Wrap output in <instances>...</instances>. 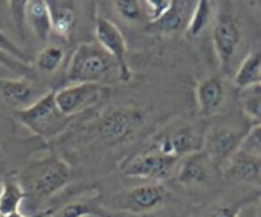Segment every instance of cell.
Listing matches in <instances>:
<instances>
[{"label": "cell", "mask_w": 261, "mask_h": 217, "mask_svg": "<svg viewBox=\"0 0 261 217\" xmlns=\"http://www.w3.org/2000/svg\"><path fill=\"white\" fill-rule=\"evenodd\" d=\"M71 168L58 156L32 161L23 168L19 179L25 194L36 201H45L65 188L71 180Z\"/></svg>", "instance_id": "obj_1"}, {"label": "cell", "mask_w": 261, "mask_h": 217, "mask_svg": "<svg viewBox=\"0 0 261 217\" xmlns=\"http://www.w3.org/2000/svg\"><path fill=\"white\" fill-rule=\"evenodd\" d=\"M250 122L242 117H226L212 124L204 132L201 151L213 165L223 166L240 150Z\"/></svg>", "instance_id": "obj_2"}, {"label": "cell", "mask_w": 261, "mask_h": 217, "mask_svg": "<svg viewBox=\"0 0 261 217\" xmlns=\"http://www.w3.org/2000/svg\"><path fill=\"white\" fill-rule=\"evenodd\" d=\"M15 116L31 132L43 139L58 137L69 128L75 117L60 111L55 101V91L48 92L24 109L17 110Z\"/></svg>", "instance_id": "obj_3"}, {"label": "cell", "mask_w": 261, "mask_h": 217, "mask_svg": "<svg viewBox=\"0 0 261 217\" xmlns=\"http://www.w3.org/2000/svg\"><path fill=\"white\" fill-rule=\"evenodd\" d=\"M116 63L97 42H83L76 46L70 56L66 79L71 84L97 83L103 81Z\"/></svg>", "instance_id": "obj_4"}, {"label": "cell", "mask_w": 261, "mask_h": 217, "mask_svg": "<svg viewBox=\"0 0 261 217\" xmlns=\"http://www.w3.org/2000/svg\"><path fill=\"white\" fill-rule=\"evenodd\" d=\"M144 124V115L137 109L111 107L98 122V135L105 144L116 146L135 134Z\"/></svg>", "instance_id": "obj_5"}, {"label": "cell", "mask_w": 261, "mask_h": 217, "mask_svg": "<svg viewBox=\"0 0 261 217\" xmlns=\"http://www.w3.org/2000/svg\"><path fill=\"white\" fill-rule=\"evenodd\" d=\"M212 40L219 64L222 68L227 69L233 61L242 42V26L236 14L224 10L216 15Z\"/></svg>", "instance_id": "obj_6"}, {"label": "cell", "mask_w": 261, "mask_h": 217, "mask_svg": "<svg viewBox=\"0 0 261 217\" xmlns=\"http://www.w3.org/2000/svg\"><path fill=\"white\" fill-rule=\"evenodd\" d=\"M177 158L171 157L160 152L157 148L144 151L122 165V173L130 178L145 179L153 183H161L167 180L172 175L177 163Z\"/></svg>", "instance_id": "obj_7"}, {"label": "cell", "mask_w": 261, "mask_h": 217, "mask_svg": "<svg viewBox=\"0 0 261 217\" xmlns=\"http://www.w3.org/2000/svg\"><path fill=\"white\" fill-rule=\"evenodd\" d=\"M97 43L111 55L119 70V78L122 82H129L133 71L127 63V45L120 28L105 17H97L94 26Z\"/></svg>", "instance_id": "obj_8"}, {"label": "cell", "mask_w": 261, "mask_h": 217, "mask_svg": "<svg viewBox=\"0 0 261 217\" xmlns=\"http://www.w3.org/2000/svg\"><path fill=\"white\" fill-rule=\"evenodd\" d=\"M166 198L167 191L161 183L142 184L115 199V207L130 213H147L160 208Z\"/></svg>", "instance_id": "obj_9"}, {"label": "cell", "mask_w": 261, "mask_h": 217, "mask_svg": "<svg viewBox=\"0 0 261 217\" xmlns=\"http://www.w3.org/2000/svg\"><path fill=\"white\" fill-rule=\"evenodd\" d=\"M203 138L204 133L200 132L199 127L185 124L158 138L155 148L178 160L180 157H186L190 153L201 151Z\"/></svg>", "instance_id": "obj_10"}, {"label": "cell", "mask_w": 261, "mask_h": 217, "mask_svg": "<svg viewBox=\"0 0 261 217\" xmlns=\"http://www.w3.org/2000/svg\"><path fill=\"white\" fill-rule=\"evenodd\" d=\"M105 88L97 83L70 84L55 92V101L63 114L75 116L99 101Z\"/></svg>", "instance_id": "obj_11"}, {"label": "cell", "mask_w": 261, "mask_h": 217, "mask_svg": "<svg viewBox=\"0 0 261 217\" xmlns=\"http://www.w3.org/2000/svg\"><path fill=\"white\" fill-rule=\"evenodd\" d=\"M223 174L228 180L255 184L261 180V160L242 151H237L223 165Z\"/></svg>", "instance_id": "obj_12"}, {"label": "cell", "mask_w": 261, "mask_h": 217, "mask_svg": "<svg viewBox=\"0 0 261 217\" xmlns=\"http://www.w3.org/2000/svg\"><path fill=\"white\" fill-rule=\"evenodd\" d=\"M196 101L203 116L216 115L226 101V87L218 77H208L196 87Z\"/></svg>", "instance_id": "obj_13"}, {"label": "cell", "mask_w": 261, "mask_h": 217, "mask_svg": "<svg viewBox=\"0 0 261 217\" xmlns=\"http://www.w3.org/2000/svg\"><path fill=\"white\" fill-rule=\"evenodd\" d=\"M213 163L203 151L190 153L182 160L177 174V181L184 186H199L205 184L211 176Z\"/></svg>", "instance_id": "obj_14"}, {"label": "cell", "mask_w": 261, "mask_h": 217, "mask_svg": "<svg viewBox=\"0 0 261 217\" xmlns=\"http://www.w3.org/2000/svg\"><path fill=\"white\" fill-rule=\"evenodd\" d=\"M196 2H176L173 0L172 7L167 13L157 22L149 23L150 31L162 35H172V33L185 32L189 19L191 17Z\"/></svg>", "instance_id": "obj_15"}, {"label": "cell", "mask_w": 261, "mask_h": 217, "mask_svg": "<svg viewBox=\"0 0 261 217\" xmlns=\"http://www.w3.org/2000/svg\"><path fill=\"white\" fill-rule=\"evenodd\" d=\"M0 97L7 105L22 110L32 104L33 84L28 78L0 79Z\"/></svg>", "instance_id": "obj_16"}, {"label": "cell", "mask_w": 261, "mask_h": 217, "mask_svg": "<svg viewBox=\"0 0 261 217\" xmlns=\"http://www.w3.org/2000/svg\"><path fill=\"white\" fill-rule=\"evenodd\" d=\"M27 198L24 189L22 188L18 175L14 173H8L2 176L0 185V216L19 212L20 203Z\"/></svg>", "instance_id": "obj_17"}, {"label": "cell", "mask_w": 261, "mask_h": 217, "mask_svg": "<svg viewBox=\"0 0 261 217\" xmlns=\"http://www.w3.org/2000/svg\"><path fill=\"white\" fill-rule=\"evenodd\" d=\"M25 25L32 30L40 42H46L51 33L50 13L47 2L43 0H30L25 2Z\"/></svg>", "instance_id": "obj_18"}, {"label": "cell", "mask_w": 261, "mask_h": 217, "mask_svg": "<svg viewBox=\"0 0 261 217\" xmlns=\"http://www.w3.org/2000/svg\"><path fill=\"white\" fill-rule=\"evenodd\" d=\"M51 31L64 40H69L76 23L73 5L66 2H47Z\"/></svg>", "instance_id": "obj_19"}, {"label": "cell", "mask_w": 261, "mask_h": 217, "mask_svg": "<svg viewBox=\"0 0 261 217\" xmlns=\"http://www.w3.org/2000/svg\"><path fill=\"white\" fill-rule=\"evenodd\" d=\"M233 83L240 89L261 83V50H254L245 56L234 73Z\"/></svg>", "instance_id": "obj_20"}, {"label": "cell", "mask_w": 261, "mask_h": 217, "mask_svg": "<svg viewBox=\"0 0 261 217\" xmlns=\"http://www.w3.org/2000/svg\"><path fill=\"white\" fill-rule=\"evenodd\" d=\"M213 5L208 0H199L195 3L191 17L189 19L188 27L185 30V36L189 38H196L205 32L206 28L214 23Z\"/></svg>", "instance_id": "obj_21"}, {"label": "cell", "mask_w": 261, "mask_h": 217, "mask_svg": "<svg viewBox=\"0 0 261 217\" xmlns=\"http://www.w3.org/2000/svg\"><path fill=\"white\" fill-rule=\"evenodd\" d=\"M239 104L250 124L261 125V83L240 89Z\"/></svg>", "instance_id": "obj_22"}, {"label": "cell", "mask_w": 261, "mask_h": 217, "mask_svg": "<svg viewBox=\"0 0 261 217\" xmlns=\"http://www.w3.org/2000/svg\"><path fill=\"white\" fill-rule=\"evenodd\" d=\"M109 217L103 207L96 202L91 201H74L65 204L56 212H51L48 217Z\"/></svg>", "instance_id": "obj_23"}, {"label": "cell", "mask_w": 261, "mask_h": 217, "mask_svg": "<svg viewBox=\"0 0 261 217\" xmlns=\"http://www.w3.org/2000/svg\"><path fill=\"white\" fill-rule=\"evenodd\" d=\"M64 56H65V53L60 46L47 45L38 53L36 66L43 73H54L61 65Z\"/></svg>", "instance_id": "obj_24"}, {"label": "cell", "mask_w": 261, "mask_h": 217, "mask_svg": "<svg viewBox=\"0 0 261 217\" xmlns=\"http://www.w3.org/2000/svg\"><path fill=\"white\" fill-rule=\"evenodd\" d=\"M240 151L261 160V125H251L240 146Z\"/></svg>", "instance_id": "obj_25"}, {"label": "cell", "mask_w": 261, "mask_h": 217, "mask_svg": "<svg viewBox=\"0 0 261 217\" xmlns=\"http://www.w3.org/2000/svg\"><path fill=\"white\" fill-rule=\"evenodd\" d=\"M114 7L116 12L129 22H135V20L140 19L142 14L144 13L143 2H138V0H116L114 2Z\"/></svg>", "instance_id": "obj_26"}, {"label": "cell", "mask_w": 261, "mask_h": 217, "mask_svg": "<svg viewBox=\"0 0 261 217\" xmlns=\"http://www.w3.org/2000/svg\"><path fill=\"white\" fill-rule=\"evenodd\" d=\"M173 0H145L143 2L144 14L147 15L149 23L157 22L172 7Z\"/></svg>", "instance_id": "obj_27"}, {"label": "cell", "mask_w": 261, "mask_h": 217, "mask_svg": "<svg viewBox=\"0 0 261 217\" xmlns=\"http://www.w3.org/2000/svg\"><path fill=\"white\" fill-rule=\"evenodd\" d=\"M0 50H3L4 53H7L8 55H10L12 58H14L15 60L20 61L23 64H27L30 65L31 58L24 50L19 47L18 45H15L2 30H0Z\"/></svg>", "instance_id": "obj_28"}, {"label": "cell", "mask_w": 261, "mask_h": 217, "mask_svg": "<svg viewBox=\"0 0 261 217\" xmlns=\"http://www.w3.org/2000/svg\"><path fill=\"white\" fill-rule=\"evenodd\" d=\"M10 12H12L13 19H14L17 28L19 30L20 35H24V25H25V2H9Z\"/></svg>", "instance_id": "obj_29"}, {"label": "cell", "mask_w": 261, "mask_h": 217, "mask_svg": "<svg viewBox=\"0 0 261 217\" xmlns=\"http://www.w3.org/2000/svg\"><path fill=\"white\" fill-rule=\"evenodd\" d=\"M0 65L14 71H24L27 70V69H30V65L15 60L14 58L8 55V54L4 53L3 50H0Z\"/></svg>", "instance_id": "obj_30"}, {"label": "cell", "mask_w": 261, "mask_h": 217, "mask_svg": "<svg viewBox=\"0 0 261 217\" xmlns=\"http://www.w3.org/2000/svg\"><path fill=\"white\" fill-rule=\"evenodd\" d=\"M246 202H244V203L241 204H223V206H219L218 208L212 211L211 216L209 217H236L239 209L241 208L242 204H245Z\"/></svg>", "instance_id": "obj_31"}, {"label": "cell", "mask_w": 261, "mask_h": 217, "mask_svg": "<svg viewBox=\"0 0 261 217\" xmlns=\"http://www.w3.org/2000/svg\"><path fill=\"white\" fill-rule=\"evenodd\" d=\"M236 217H260L259 206L254 201H249L242 204L241 208L237 212Z\"/></svg>", "instance_id": "obj_32"}, {"label": "cell", "mask_w": 261, "mask_h": 217, "mask_svg": "<svg viewBox=\"0 0 261 217\" xmlns=\"http://www.w3.org/2000/svg\"><path fill=\"white\" fill-rule=\"evenodd\" d=\"M259 202H260V206H261V193H260V196H259Z\"/></svg>", "instance_id": "obj_33"}, {"label": "cell", "mask_w": 261, "mask_h": 217, "mask_svg": "<svg viewBox=\"0 0 261 217\" xmlns=\"http://www.w3.org/2000/svg\"><path fill=\"white\" fill-rule=\"evenodd\" d=\"M0 185H2V176H0Z\"/></svg>", "instance_id": "obj_34"}, {"label": "cell", "mask_w": 261, "mask_h": 217, "mask_svg": "<svg viewBox=\"0 0 261 217\" xmlns=\"http://www.w3.org/2000/svg\"><path fill=\"white\" fill-rule=\"evenodd\" d=\"M260 4H261V3H260Z\"/></svg>", "instance_id": "obj_35"}]
</instances>
